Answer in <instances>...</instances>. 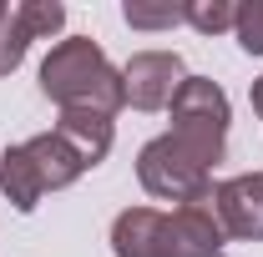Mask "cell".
Listing matches in <instances>:
<instances>
[{"mask_svg":"<svg viewBox=\"0 0 263 257\" xmlns=\"http://www.w3.org/2000/svg\"><path fill=\"white\" fill-rule=\"evenodd\" d=\"M81 172H91L86 157L51 126L31 141H21V146H10V152H0V192L15 212H35L46 192L71 187Z\"/></svg>","mask_w":263,"mask_h":257,"instance_id":"obj_3","label":"cell"},{"mask_svg":"<svg viewBox=\"0 0 263 257\" xmlns=\"http://www.w3.org/2000/svg\"><path fill=\"white\" fill-rule=\"evenodd\" d=\"M228 96H223V86L218 81H208V76H187L182 86H177V96H172V136L197 152V157L208 161H223V146H228Z\"/></svg>","mask_w":263,"mask_h":257,"instance_id":"obj_5","label":"cell"},{"mask_svg":"<svg viewBox=\"0 0 263 257\" xmlns=\"http://www.w3.org/2000/svg\"><path fill=\"white\" fill-rule=\"evenodd\" d=\"M122 15H127V26H137V31H172L182 20V5H137L132 0Z\"/></svg>","mask_w":263,"mask_h":257,"instance_id":"obj_11","label":"cell"},{"mask_svg":"<svg viewBox=\"0 0 263 257\" xmlns=\"http://www.w3.org/2000/svg\"><path fill=\"white\" fill-rule=\"evenodd\" d=\"M182 20L202 35H218V31H233V20H238V5L233 0H187L182 5Z\"/></svg>","mask_w":263,"mask_h":257,"instance_id":"obj_10","label":"cell"},{"mask_svg":"<svg viewBox=\"0 0 263 257\" xmlns=\"http://www.w3.org/2000/svg\"><path fill=\"white\" fill-rule=\"evenodd\" d=\"M213 212L223 237L238 242H263V172H243L213 187Z\"/></svg>","mask_w":263,"mask_h":257,"instance_id":"obj_8","label":"cell"},{"mask_svg":"<svg viewBox=\"0 0 263 257\" xmlns=\"http://www.w3.org/2000/svg\"><path fill=\"white\" fill-rule=\"evenodd\" d=\"M253 111H258V116H263V76H258V81H253Z\"/></svg>","mask_w":263,"mask_h":257,"instance_id":"obj_13","label":"cell"},{"mask_svg":"<svg viewBox=\"0 0 263 257\" xmlns=\"http://www.w3.org/2000/svg\"><path fill=\"white\" fill-rule=\"evenodd\" d=\"M137 177H142L147 197H157V202H177V207L213 202V166L197 157V152H187L172 131L152 136V141L142 146Z\"/></svg>","mask_w":263,"mask_h":257,"instance_id":"obj_4","label":"cell"},{"mask_svg":"<svg viewBox=\"0 0 263 257\" xmlns=\"http://www.w3.org/2000/svg\"><path fill=\"white\" fill-rule=\"evenodd\" d=\"M182 81H187V71H182V56L177 51H137L122 66V86H127V101L137 111H162V106H172V96H177Z\"/></svg>","mask_w":263,"mask_h":257,"instance_id":"obj_7","label":"cell"},{"mask_svg":"<svg viewBox=\"0 0 263 257\" xmlns=\"http://www.w3.org/2000/svg\"><path fill=\"white\" fill-rule=\"evenodd\" d=\"M61 26H66V5H56V0H21V5L0 0V76H10L26 61L31 40L56 35Z\"/></svg>","mask_w":263,"mask_h":257,"instance_id":"obj_6","label":"cell"},{"mask_svg":"<svg viewBox=\"0 0 263 257\" xmlns=\"http://www.w3.org/2000/svg\"><path fill=\"white\" fill-rule=\"evenodd\" d=\"M66 141L86 157V166H101L106 152H111V116H91V111H61V121H56Z\"/></svg>","mask_w":263,"mask_h":257,"instance_id":"obj_9","label":"cell"},{"mask_svg":"<svg viewBox=\"0 0 263 257\" xmlns=\"http://www.w3.org/2000/svg\"><path fill=\"white\" fill-rule=\"evenodd\" d=\"M233 31H238V46H243L248 56H263V0L238 5V20H233Z\"/></svg>","mask_w":263,"mask_h":257,"instance_id":"obj_12","label":"cell"},{"mask_svg":"<svg viewBox=\"0 0 263 257\" xmlns=\"http://www.w3.org/2000/svg\"><path fill=\"white\" fill-rule=\"evenodd\" d=\"M111 252L117 257H218L223 252V227L213 202L193 207H127L111 222Z\"/></svg>","mask_w":263,"mask_h":257,"instance_id":"obj_1","label":"cell"},{"mask_svg":"<svg viewBox=\"0 0 263 257\" xmlns=\"http://www.w3.org/2000/svg\"><path fill=\"white\" fill-rule=\"evenodd\" d=\"M41 91L56 101L61 111H91V116H117L127 106L122 71L101 56L91 35H71L61 46H51V56L41 61Z\"/></svg>","mask_w":263,"mask_h":257,"instance_id":"obj_2","label":"cell"}]
</instances>
